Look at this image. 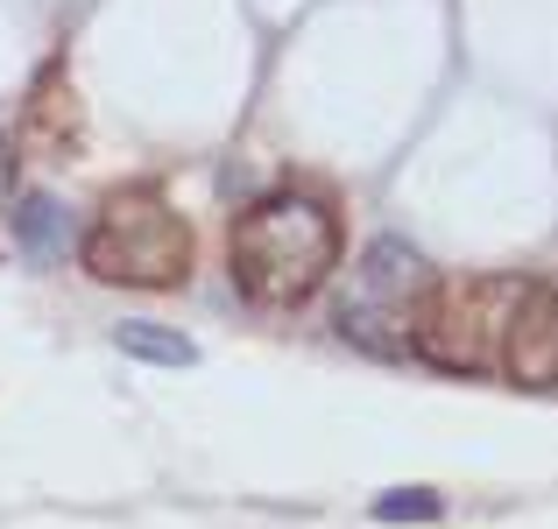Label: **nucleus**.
<instances>
[{
    "instance_id": "obj_1",
    "label": "nucleus",
    "mask_w": 558,
    "mask_h": 529,
    "mask_svg": "<svg viewBox=\"0 0 558 529\" xmlns=\"http://www.w3.org/2000/svg\"><path fill=\"white\" fill-rule=\"evenodd\" d=\"M227 261H233V283L255 304L290 311L340 269V219L318 198H304V190L255 198L227 233Z\"/></svg>"
},
{
    "instance_id": "obj_2",
    "label": "nucleus",
    "mask_w": 558,
    "mask_h": 529,
    "mask_svg": "<svg viewBox=\"0 0 558 529\" xmlns=\"http://www.w3.org/2000/svg\"><path fill=\"white\" fill-rule=\"evenodd\" d=\"M78 261L99 275V283L178 290L191 275V233L149 184H135V190H113V198L99 205L93 233L78 241Z\"/></svg>"
},
{
    "instance_id": "obj_3",
    "label": "nucleus",
    "mask_w": 558,
    "mask_h": 529,
    "mask_svg": "<svg viewBox=\"0 0 558 529\" xmlns=\"http://www.w3.org/2000/svg\"><path fill=\"white\" fill-rule=\"evenodd\" d=\"M432 290H438L432 261H424L410 241L381 233V241L361 247L354 283H347L332 325H340V340H354L361 353H403L410 332H417V318H424V304H432Z\"/></svg>"
},
{
    "instance_id": "obj_4",
    "label": "nucleus",
    "mask_w": 558,
    "mask_h": 529,
    "mask_svg": "<svg viewBox=\"0 0 558 529\" xmlns=\"http://www.w3.org/2000/svg\"><path fill=\"white\" fill-rule=\"evenodd\" d=\"M517 290H523V283H460V290H432V304H424L410 346H417L424 360H438V367L481 374V367H495V353H502V325H509V311H517Z\"/></svg>"
},
{
    "instance_id": "obj_5",
    "label": "nucleus",
    "mask_w": 558,
    "mask_h": 529,
    "mask_svg": "<svg viewBox=\"0 0 558 529\" xmlns=\"http://www.w3.org/2000/svg\"><path fill=\"white\" fill-rule=\"evenodd\" d=\"M502 374L523 389H558V283H523L502 325Z\"/></svg>"
},
{
    "instance_id": "obj_6",
    "label": "nucleus",
    "mask_w": 558,
    "mask_h": 529,
    "mask_svg": "<svg viewBox=\"0 0 558 529\" xmlns=\"http://www.w3.org/2000/svg\"><path fill=\"white\" fill-rule=\"evenodd\" d=\"M8 219H14V241H22L28 261H57L71 247V219H64V205H57V198H22Z\"/></svg>"
},
{
    "instance_id": "obj_7",
    "label": "nucleus",
    "mask_w": 558,
    "mask_h": 529,
    "mask_svg": "<svg viewBox=\"0 0 558 529\" xmlns=\"http://www.w3.org/2000/svg\"><path fill=\"white\" fill-rule=\"evenodd\" d=\"M113 340H121V353H135V360H156V367H191L198 360V346L184 340V332H163V325H121L113 332Z\"/></svg>"
},
{
    "instance_id": "obj_8",
    "label": "nucleus",
    "mask_w": 558,
    "mask_h": 529,
    "mask_svg": "<svg viewBox=\"0 0 558 529\" xmlns=\"http://www.w3.org/2000/svg\"><path fill=\"white\" fill-rule=\"evenodd\" d=\"M438 516V494L432 488H389L375 502V522H432Z\"/></svg>"
},
{
    "instance_id": "obj_9",
    "label": "nucleus",
    "mask_w": 558,
    "mask_h": 529,
    "mask_svg": "<svg viewBox=\"0 0 558 529\" xmlns=\"http://www.w3.org/2000/svg\"><path fill=\"white\" fill-rule=\"evenodd\" d=\"M8 190H14V142L0 135V205H8Z\"/></svg>"
}]
</instances>
